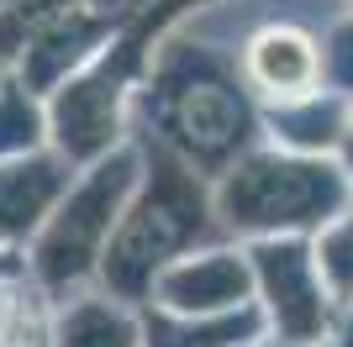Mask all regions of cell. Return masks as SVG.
Wrapping results in <instances>:
<instances>
[{
    "instance_id": "1",
    "label": "cell",
    "mask_w": 353,
    "mask_h": 347,
    "mask_svg": "<svg viewBox=\"0 0 353 347\" xmlns=\"http://www.w3.org/2000/svg\"><path fill=\"white\" fill-rule=\"evenodd\" d=\"M253 74L264 79L269 90H306L316 79V53L301 32H264L259 48H253Z\"/></svg>"
}]
</instances>
